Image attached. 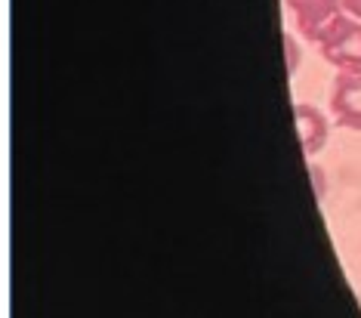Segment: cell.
I'll use <instances>...</instances> for the list:
<instances>
[{"instance_id": "obj_3", "label": "cell", "mask_w": 361, "mask_h": 318, "mask_svg": "<svg viewBox=\"0 0 361 318\" xmlns=\"http://www.w3.org/2000/svg\"><path fill=\"white\" fill-rule=\"evenodd\" d=\"M331 115L340 127L361 133V71H340L334 78Z\"/></svg>"}, {"instance_id": "obj_5", "label": "cell", "mask_w": 361, "mask_h": 318, "mask_svg": "<svg viewBox=\"0 0 361 318\" xmlns=\"http://www.w3.org/2000/svg\"><path fill=\"white\" fill-rule=\"evenodd\" d=\"M284 50H287V71L293 75V71H297V62H300V47L290 35H284Z\"/></svg>"}, {"instance_id": "obj_6", "label": "cell", "mask_w": 361, "mask_h": 318, "mask_svg": "<svg viewBox=\"0 0 361 318\" xmlns=\"http://www.w3.org/2000/svg\"><path fill=\"white\" fill-rule=\"evenodd\" d=\"M343 4V13L352 16V19H361V0H340Z\"/></svg>"}, {"instance_id": "obj_4", "label": "cell", "mask_w": 361, "mask_h": 318, "mask_svg": "<svg viewBox=\"0 0 361 318\" xmlns=\"http://www.w3.org/2000/svg\"><path fill=\"white\" fill-rule=\"evenodd\" d=\"M293 118H297V133H300V145L306 158H315L318 152L327 145V118L322 109L309 102H297L293 105Z\"/></svg>"}, {"instance_id": "obj_1", "label": "cell", "mask_w": 361, "mask_h": 318, "mask_svg": "<svg viewBox=\"0 0 361 318\" xmlns=\"http://www.w3.org/2000/svg\"><path fill=\"white\" fill-rule=\"evenodd\" d=\"M284 4H287V10L293 13V22H297L300 35L312 40V44H322V40L340 25L343 16H346L340 0H284Z\"/></svg>"}, {"instance_id": "obj_2", "label": "cell", "mask_w": 361, "mask_h": 318, "mask_svg": "<svg viewBox=\"0 0 361 318\" xmlns=\"http://www.w3.org/2000/svg\"><path fill=\"white\" fill-rule=\"evenodd\" d=\"M322 56L340 71H361V19L343 16L322 44Z\"/></svg>"}]
</instances>
